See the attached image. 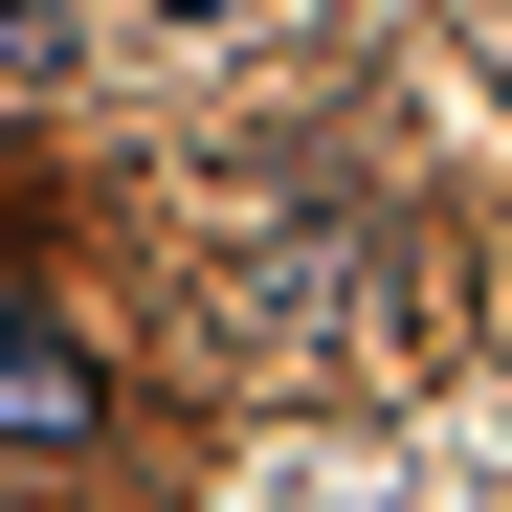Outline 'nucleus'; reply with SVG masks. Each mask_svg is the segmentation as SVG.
I'll return each instance as SVG.
<instances>
[{"mask_svg":"<svg viewBox=\"0 0 512 512\" xmlns=\"http://www.w3.org/2000/svg\"><path fill=\"white\" fill-rule=\"evenodd\" d=\"M90 401H112L90 334H67L45 290H0V446H90Z\"/></svg>","mask_w":512,"mask_h":512,"instance_id":"obj_1","label":"nucleus"},{"mask_svg":"<svg viewBox=\"0 0 512 512\" xmlns=\"http://www.w3.org/2000/svg\"><path fill=\"white\" fill-rule=\"evenodd\" d=\"M45 45H67V0H0V67H45Z\"/></svg>","mask_w":512,"mask_h":512,"instance_id":"obj_2","label":"nucleus"},{"mask_svg":"<svg viewBox=\"0 0 512 512\" xmlns=\"http://www.w3.org/2000/svg\"><path fill=\"white\" fill-rule=\"evenodd\" d=\"M179 23H245V0H179Z\"/></svg>","mask_w":512,"mask_h":512,"instance_id":"obj_3","label":"nucleus"}]
</instances>
